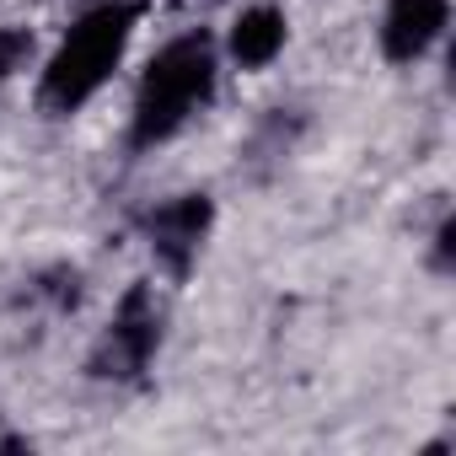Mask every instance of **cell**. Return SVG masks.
I'll use <instances>...</instances> for the list:
<instances>
[{
  "label": "cell",
  "instance_id": "1",
  "mask_svg": "<svg viewBox=\"0 0 456 456\" xmlns=\"http://www.w3.org/2000/svg\"><path fill=\"white\" fill-rule=\"evenodd\" d=\"M215 92V49H209V33H188L177 44H167L145 81H140V97H134V129H129V145H156L167 134L183 129V118L209 102Z\"/></svg>",
  "mask_w": 456,
  "mask_h": 456
},
{
  "label": "cell",
  "instance_id": "6",
  "mask_svg": "<svg viewBox=\"0 0 456 456\" xmlns=\"http://www.w3.org/2000/svg\"><path fill=\"white\" fill-rule=\"evenodd\" d=\"M280 49H285V17H280L274 6H253V12L237 17V28H232V54H237V65L264 70Z\"/></svg>",
  "mask_w": 456,
  "mask_h": 456
},
{
  "label": "cell",
  "instance_id": "7",
  "mask_svg": "<svg viewBox=\"0 0 456 456\" xmlns=\"http://www.w3.org/2000/svg\"><path fill=\"white\" fill-rule=\"evenodd\" d=\"M28 54H33V33H22V28H6V33H0V81H6Z\"/></svg>",
  "mask_w": 456,
  "mask_h": 456
},
{
  "label": "cell",
  "instance_id": "3",
  "mask_svg": "<svg viewBox=\"0 0 456 456\" xmlns=\"http://www.w3.org/2000/svg\"><path fill=\"white\" fill-rule=\"evenodd\" d=\"M156 338H161V317H156V301L145 285H134L113 317V328L102 333V344L92 349L86 370L102 376V381H129L145 370V360L156 354Z\"/></svg>",
  "mask_w": 456,
  "mask_h": 456
},
{
  "label": "cell",
  "instance_id": "4",
  "mask_svg": "<svg viewBox=\"0 0 456 456\" xmlns=\"http://www.w3.org/2000/svg\"><path fill=\"white\" fill-rule=\"evenodd\" d=\"M204 232H209V199L204 193H183L177 204H167V209L151 215V248L167 264V274H177V280L188 274Z\"/></svg>",
  "mask_w": 456,
  "mask_h": 456
},
{
  "label": "cell",
  "instance_id": "2",
  "mask_svg": "<svg viewBox=\"0 0 456 456\" xmlns=\"http://www.w3.org/2000/svg\"><path fill=\"white\" fill-rule=\"evenodd\" d=\"M129 28H134V6L118 0V6H102L92 17H81L70 28V38L60 44V54L49 60L44 70V86H38V108L44 113H76L118 65L124 44H129Z\"/></svg>",
  "mask_w": 456,
  "mask_h": 456
},
{
  "label": "cell",
  "instance_id": "5",
  "mask_svg": "<svg viewBox=\"0 0 456 456\" xmlns=\"http://www.w3.org/2000/svg\"><path fill=\"white\" fill-rule=\"evenodd\" d=\"M445 17H451L445 0H392V6H387V22H381V54H387L392 65L419 60V54L440 38Z\"/></svg>",
  "mask_w": 456,
  "mask_h": 456
}]
</instances>
